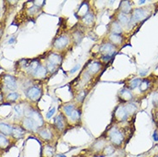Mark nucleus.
<instances>
[{
	"label": "nucleus",
	"instance_id": "1a4fd4ad",
	"mask_svg": "<svg viewBox=\"0 0 158 157\" xmlns=\"http://www.w3.org/2000/svg\"><path fill=\"white\" fill-rule=\"evenodd\" d=\"M100 69H101V63L97 62V61H94V62H92L89 65V67H88V73H90V74H96L99 71Z\"/></svg>",
	"mask_w": 158,
	"mask_h": 157
},
{
	"label": "nucleus",
	"instance_id": "4c0bfd02",
	"mask_svg": "<svg viewBox=\"0 0 158 157\" xmlns=\"http://www.w3.org/2000/svg\"><path fill=\"white\" fill-rule=\"evenodd\" d=\"M112 58V56H108V55H103L102 56V60L103 61H105V62H108L109 60L111 59Z\"/></svg>",
	"mask_w": 158,
	"mask_h": 157
},
{
	"label": "nucleus",
	"instance_id": "58836bf2",
	"mask_svg": "<svg viewBox=\"0 0 158 157\" xmlns=\"http://www.w3.org/2000/svg\"><path fill=\"white\" fill-rule=\"evenodd\" d=\"M79 68H80V64H77L76 66H74V67L71 70V71H70V72L71 73V74H72V73H75Z\"/></svg>",
	"mask_w": 158,
	"mask_h": 157
},
{
	"label": "nucleus",
	"instance_id": "c85d7f7f",
	"mask_svg": "<svg viewBox=\"0 0 158 157\" xmlns=\"http://www.w3.org/2000/svg\"><path fill=\"white\" fill-rule=\"evenodd\" d=\"M114 151H115V149H114V146H112V145H108V146H106L105 148H104V155H111L112 154L114 153Z\"/></svg>",
	"mask_w": 158,
	"mask_h": 157
},
{
	"label": "nucleus",
	"instance_id": "a18cd8bd",
	"mask_svg": "<svg viewBox=\"0 0 158 157\" xmlns=\"http://www.w3.org/2000/svg\"><path fill=\"white\" fill-rule=\"evenodd\" d=\"M56 157H66V156L64 155H61V154H60V155H57V156Z\"/></svg>",
	"mask_w": 158,
	"mask_h": 157
},
{
	"label": "nucleus",
	"instance_id": "473e14b6",
	"mask_svg": "<svg viewBox=\"0 0 158 157\" xmlns=\"http://www.w3.org/2000/svg\"><path fill=\"white\" fill-rule=\"evenodd\" d=\"M18 97H19L18 94L16 93V92H13V93L9 94L8 96H7V100L10 101H17Z\"/></svg>",
	"mask_w": 158,
	"mask_h": 157
},
{
	"label": "nucleus",
	"instance_id": "39448f33",
	"mask_svg": "<svg viewBox=\"0 0 158 157\" xmlns=\"http://www.w3.org/2000/svg\"><path fill=\"white\" fill-rule=\"evenodd\" d=\"M115 116L120 121H125L128 118V113L125 109V106H119L115 111Z\"/></svg>",
	"mask_w": 158,
	"mask_h": 157
},
{
	"label": "nucleus",
	"instance_id": "9d476101",
	"mask_svg": "<svg viewBox=\"0 0 158 157\" xmlns=\"http://www.w3.org/2000/svg\"><path fill=\"white\" fill-rule=\"evenodd\" d=\"M13 127L6 123H0V132L4 135H10L12 134Z\"/></svg>",
	"mask_w": 158,
	"mask_h": 157
},
{
	"label": "nucleus",
	"instance_id": "ddd939ff",
	"mask_svg": "<svg viewBox=\"0 0 158 157\" xmlns=\"http://www.w3.org/2000/svg\"><path fill=\"white\" fill-rule=\"evenodd\" d=\"M12 135L15 138L19 139V138H21V136L24 135V130L21 127H20V126H18V125L14 126L12 130Z\"/></svg>",
	"mask_w": 158,
	"mask_h": 157
},
{
	"label": "nucleus",
	"instance_id": "37998d69",
	"mask_svg": "<svg viewBox=\"0 0 158 157\" xmlns=\"http://www.w3.org/2000/svg\"><path fill=\"white\" fill-rule=\"evenodd\" d=\"M144 71V72H140V75H141V76H145L146 74L148 73V71H147V70H145V71Z\"/></svg>",
	"mask_w": 158,
	"mask_h": 157
},
{
	"label": "nucleus",
	"instance_id": "2eb2a0df",
	"mask_svg": "<svg viewBox=\"0 0 158 157\" xmlns=\"http://www.w3.org/2000/svg\"><path fill=\"white\" fill-rule=\"evenodd\" d=\"M54 124H55L56 127L58 128L59 130H63L64 128V118L62 115H58L56 116L54 119Z\"/></svg>",
	"mask_w": 158,
	"mask_h": 157
},
{
	"label": "nucleus",
	"instance_id": "bb28decb",
	"mask_svg": "<svg viewBox=\"0 0 158 157\" xmlns=\"http://www.w3.org/2000/svg\"><path fill=\"white\" fill-rule=\"evenodd\" d=\"M118 20L120 21L121 24H127L129 22V18L127 17V15H125V14H123V13H121L119 15V17H118Z\"/></svg>",
	"mask_w": 158,
	"mask_h": 157
},
{
	"label": "nucleus",
	"instance_id": "a878e982",
	"mask_svg": "<svg viewBox=\"0 0 158 157\" xmlns=\"http://www.w3.org/2000/svg\"><path fill=\"white\" fill-rule=\"evenodd\" d=\"M53 152H54V149H52V146L47 145L44 148V155L46 157H52L53 155Z\"/></svg>",
	"mask_w": 158,
	"mask_h": 157
},
{
	"label": "nucleus",
	"instance_id": "f257e3e1",
	"mask_svg": "<svg viewBox=\"0 0 158 157\" xmlns=\"http://www.w3.org/2000/svg\"><path fill=\"white\" fill-rule=\"evenodd\" d=\"M109 137H110V140H111L112 143L114 145H117V146L121 145V144L123 143V140H124L123 134L121 133L120 131H119L116 128H113L110 131Z\"/></svg>",
	"mask_w": 158,
	"mask_h": 157
},
{
	"label": "nucleus",
	"instance_id": "f704fd0d",
	"mask_svg": "<svg viewBox=\"0 0 158 157\" xmlns=\"http://www.w3.org/2000/svg\"><path fill=\"white\" fill-rule=\"evenodd\" d=\"M14 109H15V111H16V114H17V117H21V115H22V110H21V106H16Z\"/></svg>",
	"mask_w": 158,
	"mask_h": 157
},
{
	"label": "nucleus",
	"instance_id": "c03bdc74",
	"mask_svg": "<svg viewBox=\"0 0 158 157\" xmlns=\"http://www.w3.org/2000/svg\"><path fill=\"white\" fill-rule=\"evenodd\" d=\"M145 0H143V1H138V4H145Z\"/></svg>",
	"mask_w": 158,
	"mask_h": 157
},
{
	"label": "nucleus",
	"instance_id": "412c9836",
	"mask_svg": "<svg viewBox=\"0 0 158 157\" xmlns=\"http://www.w3.org/2000/svg\"><path fill=\"white\" fill-rule=\"evenodd\" d=\"M83 21L85 23V24H91L93 21H94V15L91 14V13H88L86 14L84 17H83Z\"/></svg>",
	"mask_w": 158,
	"mask_h": 157
},
{
	"label": "nucleus",
	"instance_id": "4468645a",
	"mask_svg": "<svg viewBox=\"0 0 158 157\" xmlns=\"http://www.w3.org/2000/svg\"><path fill=\"white\" fill-rule=\"evenodd\" d=\"M33 76H34L35 77H37V78H44V77L47 76V69L40 65V66L34 71V73L33 74Z\"/></svg>",
	"mask_w": 158,
	"mask_h": 157
},
{
	"label": "nucleus",
	"instance_id": "20e7f679",
	"mask_svg": "<svg viewBox=\"0 0 158 157\" xmlns=\"http://www.w3.org/2000/svg\"><path fill=\"white\" fill-rule=\"evenodd\" d=\"M147 15H148V12L147 10H145V9H137L133 13V20L134 19L135 21H142L145 19Z\"/></svg>",
	"mask_w": 158,
	"mask_h": 157
},
{
	"label": "nucleus",
	"instance_id": "9b49d317",
	"mask_svg": "<svg viewBox=\"0 0 158 157\" xmlns=\"http://www.w3.org/2000/svg\"><path fill=\"white\" fill-rule=\"evenodd\" d=\"M48 61L51 62L52 64H53L56 66L60 65L61 64V61H62V58L61 56L59 54H56V53H52L50 56L48 57Z\"/></svg>",
	"mask_w": 158,
	"mask_h": 157
},
{
	"label": "nucleus",
	"instance_id": "5701e85b",
	"mask_svg": "<svg viewBox=\"0 0 158 157\" xmlns=\"http://www.w3.org/2000/svg\"><path fill=\"white\" fill-rule=\"evenodd\" d=\"M125 109L127 112L128 114H133L137 111V106L133 103H130V104H127L126 106H125Z\"/></svg>",
	"mask_w": 158,
	"mask_h": 157
},
{
	"label": "nucleus",
	"instance_id": "cd10ccee",
	"mask_svg": "<svg viewBox=\"0 0 158 157\" xmlns=\"http://www.w3.org/2000/svg\"><path fill=\"white\" fill-rule=\"evenodd\" d=\"M9 145V140L4 136L0 134V148L4 149L6 147H8Z\"/></svg>",
	"mask_w": 158,
	"mask_h": 157
},
{
	"label": "nucleus",
	"instance_id": "f03ea898",
	"mask_svg": "<svg viewBox=\"0 0 158 157\" xmlns=\"http://www.w3.org/2000/svg\"><path fill=\"white\" fill-rule=\"evenodd\" d=\"M26 94L31 101H38L41 96V90L38 87H31L27 90Z\"/></svg>",
	"mask_w": 158,
	"mask_h": 157
},
{
	"label": "nucleus",
	"instance_id": "f8f14e48",
	"mask_svg": "<svg viewBox=\"0 0 158 157\" xmlns=\"http://www.w3.org/2000/svg\"><path fill=\"white\" fill-rule=\"evenodd\" d=\"M23 126L29 131H34L35 127H37L35 123L34 122V120L29 119V118H27L23 120Z\"/></svg>",
	"mask_w": 158,
	"mask_h": 157
},
{
	"label": "nucleus",
	"instance_id": "72a5a7b5",
	"mask_svg": "<svg viewBox=\"0 0 158 157\" xmlns=\"http://www.w3.org/2000/svg\"><path fill=\"white\" fill-rule=\"evenodd\" d=\"M47 69L50 71V72H54L56 71V69H57V66L54 65L53 64H52L51 62H49V61H47Z\"/></svg>",
	"mask_w": 158,
	"mask_h": 157
},
{
	"label": "nucleus",
	"instance_id": "393cba45",
	"mask_svg": "<svg viewBox=\"0 0 158 157\" xmlns=\"http://www.w3.org/2000/svg\"><path fill=\"white\" fill-rule=\"evenodd\" d=\"M149 87H150V81L147 80V79L142 80L141 83L139 85V88H140V91H141V92H145V91H146Z\"/></svg>",
	"mask_w": 158,
	"mask_h": 157
},
{
	"label": "nucleus",
	"instance_id": "2f4dec72",
	"mask_svg": "<svg viewBox=\"0 0 158 157\" xmlns=\"http://www.w3.org/2000/svg\"><path fill=\"white\" fill-rule=\"evenodd\" d=\"M80 111L79 110H74L72 112V113L71 115V119H72V120H78V119H80Z\"/></svg>",
	"mask_w": 158,
	"mask_h": 157
},
{
	"label": "nucleus",
	"instance_id": "dca6fc26",
	"mask_svg": "<svg viewBox=\"0 0 158 157\" xmlns=\"http://www.w3.org/2000/svg\"><path fill=\"white\" fill-rule=\"evenodd\" d=\"M120 97L122 98L123 100H125V101H130V100L133 99V94L126 89H121L120 91Z\"/></svg>",
	"mask_w": 158,
	"mask_h": 157
},
{
	"label": "nucleus",
	"instance_id": "c9c22d12",
	"mask_svg": "<svg viewBox=\"0 0 158 157\" xmlns=\"http://www.w3.org/2000/svg\"><path fill=\"white\" fill-rule=\"evenodd\" d=\"M54 113H55V107H52L51 110L47 113V117L48 118V119H50V118H52V116L54 114Z\"/></svg>",
	"mask_w": 158,
	"mask_h": 157
},
{
	"label": "nucleus",
	"instance_id": "a211bd4d",
	"mask_svg": "<svg viewBox=\"0 0 158 157\" xmlns=\"http://www.w3.org/2000/svg\"><path fill=\"white\" fill-rule=\"evenodd\" d=\"M120 9H121V11L123 14H128V13L131 12V4L129 2L127 1H123L122 3H121V5H120Z\"/></svg>",
	"mask_w": 158,
	"mask_h": 157
},
{
	"label": "nucleus",
	"instance_id": "b1692460",
	"mask_svg": "<svg viewBox=\"0 0 158 157\" xmlns=\"http://www.w3.org/2000/svg\"><path fill=\"white\" fill-rule=\"evenodd\" d=\"M63 109H64V112L65 114L67 115V116H71V113H72V112L75 110V106L73 104H70V105H66V106H64L63 107Z\"/></svg>",
	"mask_w": 158,
	"mask_h": 157
},
{
	"label": "nucleus",
	"instance_id": "c756f323",
	"mask_svg": "<svg viewBox=\"0 0 158 157\" xmlns=\"http://www.w3.org/2000/svg\"><path fill=\"white\" fill-rule=\"evenodd\" d=\"M142 80L141 79H139V78H136V79H133L132 82H131V83H130V87H131V89H137V87H139V85L141 83Z\"/></svg>",
	"mask_w": 158,
	"mask_h": 157
},
{
	"label": "nucleus",
	"instance_id": "a19ab883",
	"mask_svg": "<svg viewBox=\"0 0 158 157\" xmlns=\"http://www.w3.org/2000/svg\"><path fill=\"white\" fill-rule=\"evenodd\" d=\"M153 138H154V140L156 141V142L158 141V134L156 132H154V134H153Z\"/></svg>",
	"mask_w": 158,
	"mask_h": 157
},
{
	"label": "nucleus",
	"instance_id": "f3484780",
	"mask_svg": "<svg viewBox=\"0 0 158 157\" xmlns=\"http://www.w3.org/2000/svg\"><path fill=\"white\" fill-rule=\"evenodd\" d=\"M109 39H110L112 44H113L114 46V45H120V43L122 42V38H121V36H120V34H110Z\"/></svg>",
	"mask_w": 158,
	"mask_h": 157
},
{
	"label": "nucleus",
	"instance_id": "e433bc0d",
	"mask_svg": "<svg viewBox=\"0 0 158 157\" xmlns=\"http://www.w3.org/2000/svg\"><path fill=\"white\" fill-rule=\"evenodd\" d=\"M153 104L156 106H158V93L155 94L154 96H153Z\"/></svg>",
	"mask_w": 158,
	"mask_h": 157
},
{
	"label": "nucleus",
	"instance_id": "7ed1b4c3",
	"mask_svg": "<svg viewBox=\"0 0 158 157\" xmlns=\"http://www.w3.org/2000/svg\"><path fill=\"white\" fill-rule=\"evenodd\" d=\"M100 51L103 55H108L113 57L114 54L115 53V47L112 43H106L101 47Z\"/></svg>",
	"mask_w": 158,
	"mask_h": 157
},
{
	"label": "nucleus",
	"instance_id": "49530a36",
	"mask_svg": "<svg viewBox=\"0 0 158 157\" xmlns=\"http://www.w3.org/2000/svg\"><path fill=\"white\" fill-rule=\"evenodd\" d=\"M156 157H158V155H156Z\"/></svg>",
	"mask_w": 158,
	"mask_h": 157
},
{
	"label": "nucleus",
	"instance_id": "423d86ee",
	"mask_svg": "<svg viewBox=\"0 0 158 157\" xmlns=\"http://www.w3.org/2000/svg\"><path fill=\"white\" fill-rule=\"evenodd\" d=\"M69 43V38L67 36H60L54 42V47L57 49H62L65 47Z\"/></svg>",
	"mask_w": 158,
	"mask_h": 157
},
{
	"label": "nucleus",
	"instance_id": "6ab92c4d",
	"mask_svg": "<svg viewBox=\"0 0 158 157\" xmlns=\"http://www.w3.org/2000/svg\"><path fill=\"white\" fill-rule=\"evenodd\" d=\"M40 137L44 139V140H51L52 138V133L50 131H48L47 129H43L39 132Z\"/></svg>",
	"mask_w": 158,
	"mask_h": 157
},
{
	"label": "nucleus",
	"instance_id": "0eeeda50",
	"mask_svg": "<svg viewBox=\"0 0 158 157\" xmlns=\"http://www.w3.org/2000/svg\"><path fill=\"white\" fill-rule=\"evenodd\" d=\"M4 82H5L6 88L10 90H15L17 89V81L11 76H5Z\"/></svg>",
	"mask_w": 158,
	"mask_h": 157
},
{
	"label": "nucleus",
	"instance_id": "6e6552de",
	"mask_svg": "<svg viewBox=\"0 0 158 157\" xmlns=\"http://www.w3.org/2000/svg\"><path fill=\"white\" fill-rule=\"evenodd\" d=\"M29 119H33L34 122L35 123V124H36V126H38V127H40L43 124V123H44L41 115L38 112H36V111L34 110H33V112H32V113L30 115Z\"/></svg>",
	"mask_w": 158,
	"mask_h": 157
},
{
	"label": "nucleus",
	"instance_id": "7c9ffc66",
	"mask_svg": "<svg viewBox=\"0 0 158 157\" xmlns=\"http://www.w3.org/2000/svg\"><path fill=\"white\" fill-rule=\"evenodd\" d=\"M104 145H105V142H104V141L100 140L95 143V144L94 145V149H95V150H101V149H102L103 148H105Z\"/></svg>",
	"mask_w": 158,
	"mask_h": 157
},
{
	"label": "nucleus",
	"instance_id": "ea45409f",
	"mask_svg": "<svg viewBox=\"0 0 158 157\" xmlns=\"http://www.w3.org/2000/svg\"><path fill=\"white\" fill-rule=\"evenodd\" d=\"M84 96H85V93L84 92H82L81 94L78 96V101H83L84 99Z\"/></svg>",
	"mask_w": 158,
	"mask_h": 157
},
{
	"label": "nucleus",
	"instance_id": "aec40b11",
	"mask_svg": "<svg viewBox=\"0 0 158 157\" xmlns=\"http://www.w3.org/2000/svg\"><path fill=\"white\" fill-rule=\"evenodd\" d=\"M40 66V64L39 62H37V61H34V62H32V63L29 64V68H28V71H29V72H31V74L33 75L34 73V71H35Z\"/></svg>",
	"mask_w": 158,
	"mask_h": 157
},
{
	"label": "nucleus",
	"instance_id": "4be33fe9",
	"mask_svg": "<svg viewBox=\"0 0 158 157\" xmlns=\"http://www.w3.org/2000/svg\"><path fill=\"white\" fill-rule=\"evenodd\" d=\"M112 31H113V34H120L122 33V29H121V26L120 23L118 22H114L112 24Z\"/></svg>",
	"mask_w": 158,
	"mask_h": 157
},
{
	"label": "nucleus",
	"instance_id": "79ce46f5",
	"mask_svg": "<svg viewBox=\"0 0 158 157\" xmlns=\"http://www.w3.org/2000/svg\"><path fill=\"white\" fill-rule=\"evenodd\" d=\"M15 41V37H11V39H10V40H9V44H12L13 42Z\"/></svg>",
	"mask_w": 158,
	"mask_h": 157
}]
</instances>
